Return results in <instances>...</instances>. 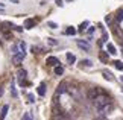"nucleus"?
<instances>
[{
    "instance_id": "20",
    "label": "nucleus",
    "mask_w": 123,
    "mask_h": 120,
    "mask_svg": "<svg viewBox=\"0 0 123 120\" xmlns=\"http://www.w3.org/2000/svg\"><path fill=\"white\" fill-rule=\"evenodd\" d=\"M103 75H105V79H108V81H112V78H111V73L108 70H105L103 71Z\"/></svg>"
},
{
    "instance_id": "27",
    "label": "nucleus",
    "mask_w": 123,
    "mask_h": 120,
    "mask_svg": "<svg viewBox=\"0 0 123 120\" xmlns=\"http://www.w3.org/2000/svg\"><path fill=\"white\" fill-rule=\"evenodd\" d=\"M96 120H108V119H106V117H105V116H100V117H97V119H96Z\"/></svg>"
},
{
    "instance_id": "2",
    "label": "nucleus",
    "mask_w": 123,
    "mask_h": 120,
    "mask_svg": "<svg viewBox=\"0 0 123 120\" xmlns=\"http://www.w3.org/2000/svg\"><path fill=\"white\" fill-rule=\"evenodd\" d=\"M114 111V105H112V102L111 103H108V105H105V107H102V108H99L97 109V113H99V116H108L110 113H112Z\"/></svg>"
},
{
    "instance_id": "1",
    "label": "nucleus",
    "mask_w": 123,
    "mask_h": 120,
    "mask_svg": "<svg viewBox=\"0 0 123 120\" xmlns=\"http://www.w3.org/2000/svg\"><path fill=\"white\" fill-rule=\"evenodd\" d=\"M91 102H93V105H94V108L99 109V108L105 107V105H108V103H111V99H110V96H108V94H105V93L102 91V93L99 94L97 97H94V99L91 100Z\"/></svg>"
},
{
    "instance_id": "6",
    "label": "nucleus",
    "mask_w": 123,
    "mask_h": 120,
    "mask_svg": "<svg viewBox=\"0 0 123 120\" xmlns=\"http://www.w3.org/2000/svg\"><path fill=\"white\" fill-rule=\"evenodd\" d=\"M46 62H47V65H50V67H56V65H59V61H58V58H55V56H49Z\"/></svg>"
},
{
    "instance_id": "13",
    "label": "nucleus",
    "mask_w": 123,
    "mask_h": 120,
    "mask_svg": "<svg viewBox=\"0 0 123 120\" xmlns=\"http://www.w3.org/2000/svg\"><path fill=\"white\" fill-rule=\"evenodd\" d=\"M114 67H116L117 70L122 71V70H123V62H122V61H114Z\"/></svg>"
},
{
    "instance_id": "26",
    "label": "nucleus",
    "mask_w": 123,
    "mask_h": 120,
    "mask_svg": "<svg viewBox=\"0 0 123 120\" xmlns=\"http://www.w3.org/2000/svg\"><path fill=\"white\" fill-rule=\"evenodd\" d=\"M49 26H50V27H53V29H55V27H58V25H56V23H52V21L49 23Z\"/></svg>"
},
{
    "instance_id": "7",
    "label": "nucleus",
    "mask_w": 123,
    "mask_h": 120,
    "mask_svg": "<svg viewBox=\"0 0 123 120\" xmlns=\"http://www.w3.org/2000/svg\"><path fill=\"white\" fill-rule=\"evenodd\" d=\"M18 81H20V85H26V82H25V78H26V70H20V71H18Z\"/></svg>"
},
{
    "instance_id": "10",
    "label": "nucleus",
    "mask_w": 123,
    "mask_h": 120,
    "mask_svg": "<svg viewBox=\"0 0 123 120\" xmlns=\"http://www.w3.org/2000/svg\"><path fill=\"white\" fill-rule=\"evenodd\" d=\"M8 109H9V105H5V107L2 108V111H0V120H3L5 117H6V114H8Z\"/></svg>"
},
{
    "instance_id": "31",
    "label": "nucleus",
    "mask_w": 123,
    "mask_h": 120,
    "mask_svg": "<svg viewBox=\"0 0 123 120\" xmlns=\"http://www.w3.org/2000/svg\"><path fill=\"white\" fill-rule=\"evenodd\" d=\"M122 91H123V88H122Z\"/></svg>"
},
{
    "instance_id": "16",
    "label": "nucleus",
    "mask_w": 123,
    "mask_h": 120,
    "mask_svg": "<svg viewBox=\"0 0 123 120\" xmlns=\"http://www.w3.org/2000/svg\"><path fill=\"white\" fill-rule=\"evenodd\" d=\"M65 33H67V35H74V33H76V29H74V27H67V29H65Z\"/></svg>"
},
{
    "instance_id": "23",
    "label": "nucleus",
    "mask_w": 123,
    "mask_h": 120,
    "mask_svg": "<svg viewBox=\"0 0 123 120\" xmlns=\"http://www.w3.org/2000/svg\"><path fill=\"white\" fill-rule=\"evenodd\" d=\"M49 44L50 46H56V44H58V41H55V40H52V38H50V40H49Z\"/></svg>"
},
{
    "instance_id": "14",
    "label": "nucleus",
    "mask_w": 123,
    "mask_h": 120,
    "mask_svg": "<svg viewBox=\"0 0 123 120\" xmlns=\"http://www.w3.org/2000/svg\"><path fill=\"white\" fill-rule=\"evenodd\" d=\"M106 47H108V53H111V55H114V53H117V52H116V47L112 46V44H108Z\"/></svg>"
},
{
    "instance_id": "25",
    "label": "nucleus",
    "mask_w": 123,
    "mask_h": 120,
    "mask_svg": "<svg viewBox=\"0 0 123 120\" xmlns=\"http://www.w3.org/2000/svg\"><path fill=\"white\" fill-rule=\"evenodd\" d=\"M87 32L90 33V35H93V33H94V27H91V26H90V29H88Z\"/></svg>"
},
{
    "instance_id": "19",
    "label": "nucleus",
    "mask_w": 123,
    "mask_h": 120,
    "mask_svg": "<svg viewBox=\"0 0 123 120\" xmlns=\"http://www.w3.org/2000/svg\"><path fill=\"white\" fill-rule=\"evenodd\" d=\"M3 33H5V38H8V40H12V33L9 32V31H3Z\"/></svg>"
},
{
    "instance_id": "30",
    "label": "nucleus",
    "mask_w": 123,
    "mask_h": 120,
    "mask_svg": "<svg viewBox=\"0 0 123 120\" xmlns=\"http://www.w3.org/2000/svg\"><path fill=\"white\" fill-rule=\"evenodd\" d=\"M122 81H123V78H122Z\"/></svg>"
},
{
    "instance_id": "11",
    "label": "nucleus",
    "mask_w": 123,
    "mask_h": 120,
    "mask_svg": "<svg viewBox=\"0 0 123 120\" xmlns=\"http://www.w3.org/2000/svg\"><path fill=\"white\" fill-rule=\"evenodd\" d=\"M53 71H55V75H56V76H61V75H64V67H61V65H56Z\"/></svg>"
},
{
    "instance_id": "24",
    "label": "nucleus",
    "mask_w": 123,
    "mask_h": 120,
    "mask_svg": "<svg viewBox=\"0 0 123 120\" xmlns=\"http://www.w3.org/2000/svg\"><path fill=\"white\" fill-rule=\"evenodd\" d=\"M27 100H29L31 103H32V102H35V100H34V96H32V94H27Z\"/></svg>"
},
{
    "instance_id": "9",
    "label": "nucleus",
    "mask_w": 123,
    "mask_h": 120,
    "mask_svg": "<svg viewBox=\"0 0 123 120\" xmlns=\"http://www.w3.org/2000/svg\"><path fill=\"white\" fill-rule=\"evenodd\" d=\"M37 91H38L40 96H44V94H46V82H41V84L38 85V88H37Z\"/></svg>"
},
{
    "instance_id": "4",
    "label": "nucleus",
    "mask_w": 123,
    "mask_h": 120,
    "mask_svg": "<svg viewBox=\"0 0 123 120\" xmlns=\"http://www.w3.org/2000/svg\"><path fill=\"white\" fill-rule=\"evenodd\" d=\"M100 93H102V91H99L97 88H90V90H88V93H87V97H88L90 100H93L94 97H97V96L100 94Z\"/></svg>"
},
{
    "instance_id": "3",
    "label": "nucleus",
    "mask_w": 123,
    "mask_h": 120,
    "mask_svg": "<svg viewBox=\"0 0 123 120\" xmlns=\"http://www.w3.org/2000/svg\"><path fill=\"white\" fill-rule=\"evenodd\" d=\"M76 44H78V47H81L84 52H88V50H90V43H88L87 40H78Z\"/></svg>"
},
{
    "instance_id": "22",
    "label": "nucleus",
    "mask_w": 123,
    "mask_h": 120,
    "mask_svg": "<svg viewBox=\"0 0 123 120\" xmlns=\"http://www.w3.org/2000/svg\"><path fill=\"white\" fill-rule=\"evenodd\" d=\"M85 26H88V21H84L82 25H81V27H79V31H84V29H85Z\"/></svg>"
},
{
    "instance_id": "28",
    "label": "nucleus",
    "mask_w": 123,
    "mask_h": 120,
    "mask_svg": "<svg viewBox=\"0 0 123 120\" xmlns=\"http://www.w3.org/2000/svg\"><path fill=\"white\" fill-rule=\"evenodd\" d=\"M0 11H5V3H0Z\"/></svg>"
},
{
    "instance_id": "17",
    "label": "nucleus",
    "mask_w": 123,
    "mask_h": 120,
    "mask_svg": "<svg viewBox=\"0 0 123 120\" xmlns=\"http://www.w3.org/2000/svg\"><path fill=\"white\" fill-rule=\"evenodd\" d=\"M99 58H100V61H108V53L106 52H102V53L99 55Z\"/></svg>"
},
{
    "instance_id": "21",
    "label": "nucleus",
    "mask_w": 123,
    "mask_h": 120,
    "mask_svg": "<svg viewBox=\"0 0 123 120\" xmlns=\"http://www.w3.org/2000/svg\"><path fill=\"white\" fill-rule=\"evenodd\" d=\"M81 64L84 65V67H88V65H91V61H88V59H84Z\"/></svg>"
},
{
    "instance_id": "15",
    "label": "nucleus",
    "mask_w": 123,
    "mask_h": 120,
    "mask_svg": "<svg viewBox=\"0 0 123 120\" xmlns=\"http://www.w3.org/2000/svg\"><path fill=\"white\" fill-rule=\"evenodd\" d=\"M21 120H34V116H32V113H26L25 116L21 117Z\"/></svg>"
},
{
    "instance_id": "18",
    "label": "nucleus",
    "mask_w": 123,
    "mask_h": 120,
    "mask_svg": "<svg viewBox=\"0 0 123 120\" xmlns=\"http://www.w3.org/2000/svg\"><path fill=\"white\" fill-rule=\"evenodd\" d=\"M122 20H123V9L117 12V21H122Z\"/></svg>"
},
{
    "instance_id": "29",
    "label": "nucleus",
    "mask_w": 123,
    "mask_h": 120,
    "mask_svg": "<svg viewBox=\"0 0 123 120\" xmlns=\"http://www.w3.org/2000/svg\"><path fill=\"white\" fill-rule=\"evenodd\" d=\"M11 2H12V3H15V5H17V3H20V0H11Z\"/></svg>"
},
{
    "instance_id": "8",
    "label": "nucleus",
    "mask_w": 123,
    "mask_h": 120,
    "mask_svg": "<svg viewBox=\"0 0 123 120\" xmlns=\"http://www.w3.org/2000/svg\"><path fill=\"white\" fill-rule=\"evenodd\" d=\"M65 91H67V84H65V82H61L59 87H58V90H56V96L62 94V93H65Z\"/></svg>"
},
{
    "instance_id": "5",
    "label": "nucleus",
    "mask_w": 123,
    "mask_h": 120,
    "mask_svg": "<svg viewBox=\"0 0 123 120\" xmlns=\"http://www.w3.org/2000/svg\"><path fill=\"white\" fill-rule=\"evenodd\" d=\"M37 23H38V21H37L35 18H27V20L25 21V27H27V29H32V27L37 26Z\"/></svg>"
},
{
    "instance_id": "12",
    "label": "nucleus",
    "mask_w": 123,
    "mask_h": 120,
    "mask_svg": "<svg viewBox=\"0 0 123 120\" xmlns=\"http://www.w3.org/2000/svg\"><path fill=\"white\" fill-rule=\"evenodd\" d=\"M67 61H68V64H74V61H76V58H74V55H72V53H67Z\"/></svg>"
}]
</instances>
